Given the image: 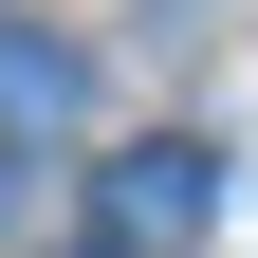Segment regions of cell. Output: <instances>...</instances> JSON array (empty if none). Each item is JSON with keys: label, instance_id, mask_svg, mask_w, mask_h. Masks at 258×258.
Segmentation results:
<instances>
[{"label": "cell", "instance_id": "cell-1", "mask_svg": "<svg viewBox=\"0 0 258 258\" xmlns=\"http://www.w3.org/2000/svg\"><path fill=\"white\" fill-rule=\"evenodd\" d=\"M203 221H221V148H184V129L92 166V240L111 258H203Z\"/></svg>", "mask_w": 258, "mask_h": 258}, {"label": "cell", "instance_id": "cell-2", "mask_svg": "<svg viewBox=\"0 0 258 258\" xmlns=\"http://www.w3.org/2000/svg\"><path fill=\"white\" fill-rule=\"evenodd\" d=\"M74 55H55V37H19V19H0V129H74Z\"/></svg>", "mask_w": 258, "mask_h": 258}, {"label": "cell", "instance_id": "cell-3", "mask_svg": "<svg viewBox=\"0 0 258 258\" xmlns=\"http://www.w3.org/2000/svg\"><path fill=\"white\" fill-rule=\"evenodd\" d=\"M0 221H19V148H0Z\"/></svg>", "mask_w": 258, "mask_h": 258}, {"label": "cell", "instance_id": "cell-4", "mask_svg": "<svg viewBox=\"0 0 258 258\" xmlns=\"http://www.w3.org/2000/svg\"><path fill=\"white\" fill-rule=\"evenodd\" d=\"M92 258H111V240H92Z\"/></svg>", "mask_w": 258, "mask_h": 258}]
</instances>
